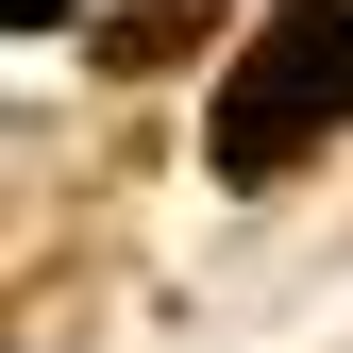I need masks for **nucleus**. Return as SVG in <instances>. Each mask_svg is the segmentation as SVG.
I'll use <instances>...</instances> for the list:
<instances>
[{"mask_svg": "<svg viewBox=\"0 0 353 353\" xmlns=\"http://www.w3.org/2000/svg\"><path fill=\"white\" fill-rule=\"evenodd\" d=\"M303 118H353V0H286L270 17V51L219 84V168L270 185V168L303 152Z\"/></svg>", "mask_w": 353, "mask_h": 353, "instance_id": "1", "label": "nucleus"}]
</instances>
